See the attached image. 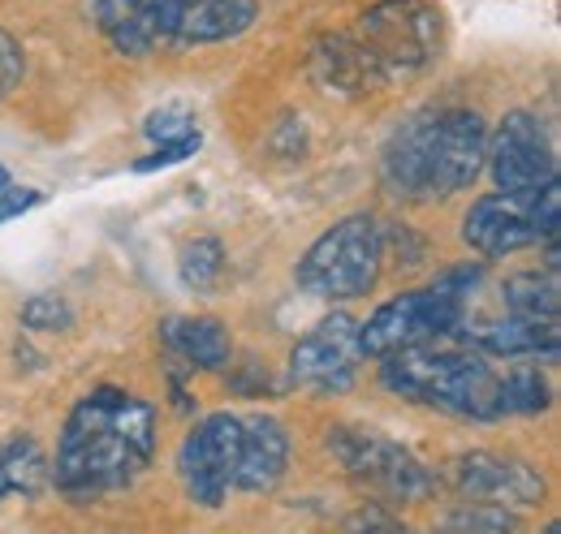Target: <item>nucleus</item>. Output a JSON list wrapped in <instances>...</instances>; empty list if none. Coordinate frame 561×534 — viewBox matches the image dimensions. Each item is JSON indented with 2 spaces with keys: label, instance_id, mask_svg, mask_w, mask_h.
Segmentation results:
<instances>
[{
  "label": "nucleus",
  "instance_id": "1",
  "mask_svg": "<svg viewBox=\"0 0 561 534\" xmlns=\"http://www.w3.org/2000/svg\"><path fill=\"white\" fill-rule=\"evenodd\" d=\"M445 44L440 9L427 0H376L351 31L311 48V78L337 95H376L436 66Z\"/></svg>",
  "mask_w": 561,
  "mask_h": 534
},
{
  "label": "nucleus",
  "instance_id": "2",
  "mask_svg": "<svg viewBox=\"0 0 561 534\" xmlns=\"http://www.w3.org/2000/svg\"><path fill=\"white\" fill-rule=\"evenodd\" d=\"M156 457V409L126 388H95L78 400L57 440L53 483L73 504L126 491Z\"/></svg>",
  "mask_w": 561,
  "mask_h": 534
},
{
  "label": "nucleus",
  "instance_id": "3",
  "mask_svg": "<svg viewBox=\"0 0 561 534\" xmlns=\"http://www.w3.org/2000/svg\"><path fill=\"white\" fill-rule=\"evenodd\" d=\"M489 126L471 108H427L389 134L380 177L393 199L432 202L462 195L484 173Z\"/></svg>",
  "mask_w": 561,
  "mask_h": 534
},
{
  "label": "nucleus",
  "instance_id": "4",
  "mask_svg": "<svg viewBox=\"0 0 561 534\" xmlns=\"http://www.w3.org/2000/svg\"><path fill=\"white\" fill-rule=\"evenodd\" d=\"M380 384L398 397L454 414V418H476V422H496V371L480 349H471L467 340L449 336V340H432L415 349H398L389 358H380Z\"/></svg>",
  "mask_w": 561,
  "mask_h": 534
},
{
  "label": "nucleus",
  "instance_id": "5",
  "mask_svg": "<svg viewBox=\"0 0 561 534\" xmlns=\"http://www.w3.org/2000/svg\"><path fill=\"white\" fill-rule=\"evenodd\" d=\"M385 271V229L376 216L358 211L324 229L311 251L298 259V289L324 302H351L367 298Z\"/></svg>",
  "mask_w": 561,
  "mask_h": 534
},
{
  "label": "nucleus",
  "instance_id": "6",
  "mask_svg": "<svg viewBox=\"0 0 561 534\" xmlns=\"http://www.w3.org/2000/svg\"><path fill=\"white\" fill-rule=\"evenodd\" d=\"M558 182L540 190H496L476 199L462 216V242L484 259H505L545 237H558Z\"/></svg>",
  "mask_w": 561,
  "mask_h": 534
},
{
  "label": "nucleus",
  "instance_id": "7",
  "mask_svg": "<svg viewBox=\"0 0 561 534\" xmlns=\"http://www.w3.org/2000/svg\"><path fill=\"white\" fill-rule=\"evenodd\" d=\"M329 449L354 483L385 504H420L436 491V474L423 466L407 444H398L380 431L337 427V431H329Z\"/></svg>",
  "mask_w": 561,
  "mask_h": 534
},
{
  "label": "nucleus",
  "instance_id": "8",
  "mask_svg": "<svg viewBox=\"0 0 561 534\" xmlns=\"http://www.w3.org/2000/svg\"><path fill=\"white\" fill-rule=\"evenodd\" d=\"M462 324H467V298H454L427 285V289L398 293L385 306H376V315L358 324V345H363V358H389L398 349L449 340L462 333Z\"/></svg>",
  "mask_w": 561,
  "mask_h": 534
},
{
  "label": "nucleus",
  "instance_id": "9",
  "mask_svg": "<svg viewBox=\"0 0 561 534\" xmlns=\"http://www.w3.org/2000/svg\"><path fill=\"white\" fill-rule=\"evenodd\" d=\"M363 345H358V320L346 311L324 315L316 328L294 340L289 349V384L311 393H346L358 375Z\"/></svg>",
  "mask_w": 561,
  "mask_h": 534
},
{
  "label": "nucleus",
  "instance_id": "10",
  "mask_svg": "<svg viewBox=\"0 0 561 534\" xmlns=\"http://www.w3.org/2000/svg\"><path fill=\"white\" fill-rule=\"evenodd\" d=\"M484 169L492 173L496 190H540L558 182V155L540 117L531 113H505L489 134Z\"/></svg>",
  "mask_w": 561,
  "mask_h": 534
},
{
  "label": "nucleus",
  "instance_id": "11",
  "mask_svg": "<svg viewBox=\"0 0 561 534\" xmlns=\"http://www.w3.org/2000/svg\"><path fill=\"white\" fill-rule=\"evenodd\" d=\"M238 440H242L238 414H208L182 440L178 474H182V487L195 504H204V509L225 504V496L233 487V466H238Z\"/></svg>",
  "mask_w": 561,
  "mask_h": 534
},
{
  "label": "nucleus",
  "instance_id": "12",
  "mask_svg": "<svg viewBox=\"0 0 561 534\" xmlns=\"http://www.w3.org/2000/svg\"><path fill=\"white\" fill-rule=\"evenodd\" d=\"M445 483L458 496L492 500V504H505V509H531L549 491L545 474L531 462L501 457V453H462V457H454L445 466Z\"/></svg>",
  "mask_w": 561,
  "mask_h": 534
},
{
  "label": "nucleus",
  "instance_id": "13",
  "mask_svg": "<svg viewBox=\"0 0 561 534\" xmlns=\"http://www.w3.org/2000/svg\"><path fill=\"white\" fill-rule=\"evenodd\" d=\"M255 0H169L164 9V35L178 48H204L225 44L251 31Z\"/></svg>",
  "mask_w": 561,
  "mask_h": 534
},
{
  "label": "nucleus",
  "instance_id": "14",
  "mask_svg": "<svg viewBox=\"0 0 561 534\" xmlns=\"http://www.w3.org/2000/svg\"><path fill=\"white\" fill-rule=\"evenodd\" d=\"M289 469V431L273 414H247L242 418V440H238V466H233V487L264 496L277 491Z\"/></svg>",
  "mask_w": 561,
  "mask_h": 534
},
{
  "label": "nucleus",
  "instance_id": "15",
  "mask_svg": "<svg viewBox=\"0 0 561 534\" xmlns=\"http://www.w3.org/2000/svg\"><path fill=\"white\" fill-rule=\"evenodd\" d=\"M164 9L169 0H95L100 35L122 57H151L169 44L164 35Z\"/></svg>",
  "mask_w": 561,
  "mask_h": 534
},
{
  "label": "nucleus",
  "instance_id": "16",
  "mask_svg": "<svg viewBox=\"0 0 561 534\" xmlns=\"http://www.w3.org/2000/svg\"><path fill=\"white\" fill-rule=\"evenodd\" d=\"M458 340L480 349L484 358H558V320H484V324H462Z\"/></svg>",
  "mask_w": 561,
  "mask_h": 534
},
{
  "label": "nucleus",
  "instance_id": "17",
  "mask_svg": "<svg viewBox=\"0 0 561 534\" xmlns=\"http://www.w3.org/2000/svg\"><path fill=\"white\" fill-rule=\"evenodd\" d=\"M164 340L169 349L199 367V371H220L229 362V328L211 315H186V320H169L164 324Z\"/></svg>",
  "mask_w": 561,
  "mask_h": 534
},
{
  "label": "nucleus",
  "instance_id": "18",
  "mask_svg": "<svg viewBox=\"0 0 561 534\" xmlns=\"http://www.w3.org/2000/svg\"><path fill=\"white\" fill-rule=\"evenodd\" d=\"M48 483V462L31 436H9L0 444V500L4 496H35Z\"/></svg>",
  "mask_w": 561,
  "mask_h": 534
},
{
  "label": "nucleus",
  "instance_id": "19",
  "mask_svg": "<svg viewBox=\"0 0 561 534\" xmlns=\"http://www.w3.org/2000/svg\"><path fill=\"white\" fill-rule=\"evenodd\" d=\"M553 405V388L540 375V367H514L496 380V409L501 418H523V414H545Z\"/></svg>",
  "mask_w": 561,
  "mask_h": 534
},
{
  "label": "nucleus",
  "instance_id": "20",
  "mask_svg": "<svg viewBox=\"0 0 561 534\" xmlns=\"http://www.w3.org/2000/svg\"><path fill=\"white\" fill-rule=\"evenodd\" d=\"M558 271H523L505 280V311L523 320H558Z\"/></svg>",
  "mask_w": 561,
  "mask_h": 534
},
{
  "label": "nucleus",
  "instance_id": "21",
  "mask_svg": "<svg viewBox=\"0 0 561 534\" xmlns=\"http://www.w3.org/2000/svg\"><path fill=\"white\" fill-rule=\"evenodd\" d=\"M178 271H182V285L195 289V293H208L216 289L220 271H225V251L216 237H195L182 246V259H178Z\"/></svg>",
  "mask_w": 561,
  "mask_h": 534
},
{
  "label": "nucleus",
  "instance_id": "22",
  "mask_svg": "<svg viewBox=\"0 0 561 534\" xmlns=\"http://www.w3.org/2000/svg\"><path fill=\"white\" fill-rule=\"evenodd\" d=\"M440 526L445 531H467V534H505V531H518V518L505 504L471 500V504H458Z\"/></svg>",
  "mask_w": 561,
  "mask_h": 534
},
{
  "label": "nucleus",
  "instance_id": "23",
  "mask_svg": "<svg viewBox=\"0 0 561 534\" xmlns=\"http://www.w3.org/2000/svg\"><path fill=\"white\" fill-rule=\"evenodd\" d=\"M73 324V311L66 298L57 293H35L26 306H22V328L26 333H66Z\"/></svg>",
  "mask_w": 561,
  "mask_h": 534
},
{
  "label": "nucleus",
  "instance_id": "24",
  "mask_svg": "<svg viewBox=\"0 0 561 534\" xmlns=\"http://www.w3.org/2000/svg\"><path fill=\"white\" fill-rule=\"evenodd\" d=\"M195 113L186 108V104H164V108H156V113H147V121H142V134L151 138V142H169V138H182V134H195Z\"/></svg>",
  "mask_w": 561,
  "mask_h": 534
},
{
  "label": "nucleus",
  "instance_id": "25",
  "mask_svg": "<svg viewBox=\"0 0 561 534\" xmlns=\"http://www.w3.org/2000/svg\"><path fill=\"white\" fill-rule=\"evenodd\" d=\"M204 147V134H182V138H169V142H156V151L151 155H142L139 164H135V173H160V169H173V164H182V160H191L195 151Z\"/></svg>",
  "mask_w": 561,
  "mask_h": 534
},
{
  "label": "nucleus",
  "instance_id": "26",
  "mask_svg": "<svg viewBox=\"0 0 561 534\" xmlns=\"http://www.w3.org/2000/svg\"><path fill=\"white\" fill-rule=\"evenodd\" d=\"M22 73H26V53H22V44L0 26V100H9V95L18 91Z\"/></svg>",
  "mask_w": 561,
  "mask_h": 534
},
{
  "label": "nucleus",
  "instance_id": "27",
  "mask_svg": "<svg viewBox=\"0 0 561 534\" xmlns=\"http://www.w3.org/2000/svg\"><path fill=\"white\" fill-rule=\"evenodd\" d=\"M39 202H44V195H39V190L4 182V186H0V224H4V220H18L22 211H31V207H39Z\"/></svg>",
  "mask_w": 561,
  "mask_h": 534
},
{
  "label": "nucleus",
  "instance_id": "28",
  "mask_svg": "<svg viewBox=\"0 0 561 534\" xmlns=\"http://www.w3.org/2000/svg\"><path fill=\"white\" fill-rule=\"evenodd\" d=\"M346 526L351 531H402V518H385L380 504H367L363 513H354Z\"/></svg>",
  "mask_w": 561,
  "mask_h": 534
},
{
  "label": "nucleus",
  "instance_id": "29",
  "mask_svg": "<svg viewBox=\"0 0 561 534\" xmlns=\"http://www.w3.org/2000/svg\"><path fill=\"white\" fill-rule=\"evenodd\" d=\"M4 182H9V173H4V169H0V186H4Z\"/></svg>",
  "mask_w": 561,
  "mask_h": 534
}]
</instances>
